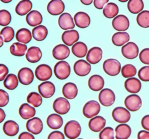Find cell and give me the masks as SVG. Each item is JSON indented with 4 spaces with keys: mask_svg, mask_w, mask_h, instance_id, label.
Listing matches in <instances>:
<instances>
[{
    "mask_svg": "<svg viewBox=\"0 0 149 139\" xmlns=\"http://www.w3.org/2000/svg\"><path fill=\"white\" fill-rule=\"evenodd\" d=\"M78 89L75 84L71 82L67 83L62 89L64 96L68 99H73L77 95Z\"/></svg>",
    "mask_w": 149,
    "mask_h": 139,
    "instance_id": "28",
    "label": "cell"
},
{
    "mask_svg": "<svg viewBox=\"0 0 149 139\" xmlns=\"http://www.w3.org/2000/svg\"><path fill=\"white\" fill-rule=\"evenodd\" d=\"M3 41H4L3 38L1 36V45H0V47H1L2 45H3Z\"/></svg>",
    "mask_w": 149,
    "mask_h": 139,
    "instance_id": "58",
    "label": "cell"
},
{
    "mask_svg": "<svg viewBox=\"0 0 149 139\" xmlns=\"http://www.w3.org/2000/svg\"><path fill=\"white\" fill-rule=\"evenodd\" d=\"M1 1L5 3H8L12 1V0H1Z\"/></svg>",
    "mask_w": 149,
    "mask_h": 139,
    "instance_id": "59",
    "label": "cell"
},
{
    "mask_svg": "<svg viewBox=\"0 0 149 139\" xmlns=\"http://www.w3.org/2000/svg\"><path fill=\"white\" fill-rule=\"evenodd\" d=\"M138 76L141 81L145 82L149 81V66L141 68L139 71Z\"/></svg>",
    "mask_w": 149,
    "mask_h": 139,
    "instance_id": "47",
    "label": "cell"
},
{
    "mask_svg": "<svg viewBox=\"0 0 149 139\" xmlns=\"http://www.w3.org/2000/svg\"><path fill=\"white\" fill-rule=\"evenodd\" d=\"M136 72L135 67L131 64H126L122 67L121 69L122 75L125 78L133 77L136 75Z\"/></svg>",
    "mask_w": 149,
    "mask_h": 139,
    "instance_id": "43",
    "label": "cell"
},
{
    "mask_svg": "<svg viewBox=\"0 0 149 139\" xmlns=\"http://www.w3.org/2000/svg\"><path fill=\"white\" fill-rule=\"evenodd\" d=\"M19 113L22 118L27 120L35 115L36 110L34 107L27 103L21 105L19 109Z\"/></svg>",
    "mask_w": 149,
    "mask_h": 139,
    "instance_id": "32",
    "label": "cell"
},
{
    "mask_svg": "<svg viewBox=\"0 0 149 139\" xmlns=\"http://www.w3.org/2000/svg\"><path fill=\"white\" fill-rule=\"evenodd\" d=\"M0 123H1L5 118L6 115L3 110L1 109H0Z\"/></svg>",
    "mask_w": 149,
    "mask_h": 139,
    "instance_id": "56",
    "label": "cell"
},
{
    "mask_svg": "<svg viewBox=\"0 0 149 139\" xmlns=\"http://www.w3.org/2000/svg\"><path fill=\"white\" fill-rule=\"evenodd\" d=\"M3 131L7 136H14L18 133L19 126L15 122L8 120L5 122L3 126Z\"/></svg>",
    "mask_w": 149,
    "mask_h": 139,
    "instance_id": "31",
    "label": "cell"
},
{
    "mask_svg": "<svg viewBox=\"0 0 149 139\" xmlns=\"http://www.w3.org/2000/svg\"><path fill=\"white\" fill-rule=\"evenodd\" d=\"M47 124L50 128L56 130L61 128L63 125V120L59 115L53 114L47 117Z\"/></svg>",
    "mask_w": 149,
    "mask_h": 139,
    "instance_id": "29",
    "label": "cell"
},
{
    "mask_svg": "<svg viewBox=\"0 0 149 139\" xmlns=\"http://www.w3.org/2000/svg\"><path fill=\"white\" fill-rule=\"evenodd\" d=\"M72 51L75 56L82 58L85 57L87 54L88 48L84 43L78 42L74 44L72 48Z\"/></svg>",
    "mask_w": 149,
    "mask_h": 139,
    "instance_id": "33",
    "label": "cell"
},
{
    "mask_svg": "<svg viewBox=\"0 0 149 139\" xmlns=\"http://www.w3.org/2000/svg\"><path fill=\"white\" fill-rule=\"evenodd\" d=\"M35 74L36 77L38 80L46 81L51 77L52 70L51 68L47 64H40L36 68Z\"/></svg>",
    "mask_w": 149,
    "mask_h": 139,
    "instance_id": "10",
    "label": "cell"
},
{
    "mask_svg": "<svg viewBox=\"0 0 149 139\" xmlns=\"http://www.w3.org/2000/svg\"><path fill=\"white\" fill-rule=\"evenodd\" d=\"M70 50L66 45L61 44L57 45L52 51V54L54 58L58 60L65 59L69 56Z\"/></svg>",
    "mask_w": 149,
    "mask_h": 139,
    "instance_id": "19",
    "label": "cell"
},
{
    "mask_svg": "<svg viewBox=\"0 0 149 139\" xmlns=\"http://www.w3.org/2000/svg\"><path fill=\"white\" fill-rule=\"evenodd\" d=\"M11 20V16L8 11L6 10L0 11V25L2 26L8 25Z\"/></svg>",
    "mask_w": 149,
    "mask_h": 139,
    "instance_id": "45",
    "label": "cell"
},
{
    "mask_svg": "<svg viewBox=\"0 0 149 139\" xmlns=\"http://www.w3.org/2000/svg\"><path fill=\"white\" fill-rule=\"evenodd\" d=\"M42 56V52L39 48L33 46L28 49L26 57L29 62L34 63L39 61Z\"/></svg>",
    "mask_w": 149,
    "mask_h": 139,
    "instance_id": "26",
    "label": "cell"
},
{
    "mask_svg": "<svg viewBox=\"0 0 149 139\" xmlns=\"http://www.w3.org/2000/svg\"><path fill=\"white\" fill-rule=\"evenodd\" d=\"M27 47L25 44L19 42L14 43L10 47L11 53L17 57H22L24 55L27 51Z\"/></svg>",
    "mask_w": 149,
    "mask_h": 139,
    "instance_id": "37",
    "label": "cell"
},
{
    "mask_svg": "<svg viewBox=\"0 0 149 139\" xmlns=\"http://www.w3.org/2000/svg\"><path fill=\"white\" fill-rule=\"evenodd\" d=\"M144 3L141 0H130L128 3V8L131 13L137 14L143 10Z\"/></svg>",
    "mask_w": 149,
    "mask_h": 139,
    "instance_id": "39",
    "label": "cell"
},
{
    "mask_svg": "<svg viewBox=\"0 0 149 139\" xmlns=\"http://www.w3.org/2000/svg\"><path fill=\"white\" fill-rule=\"evenodd\" d=\"M79 39L78 32L75 30L65 31L62 35V39L67 46H70L77 41Z\"/></svg>",
    "mask_w": 149,
    "mask_h": 139,
    "instance_id": "18",
    "label": "cell"
},
{
    "mask_svg": "<svg viewBox=\"0 0 149 139\" xmlns=\"http://www.w3.org/2000/svg\"><path fill=\"white\" fill-rule=\"evenodd\" d=\"M48 139H64V136L63 133L58 131L52 132L48 136Z\"/></svg>",
    "mask_w": 149,
    "mask_h": 139,
    "instance_id": "51",
    "label": "cell"
},
{
    "mask_svg": "<svg viewBox=\"0 0 149 139\" xmlns=\"http://www.w3.org/2000/svg\"><path fill=\"white\" fill-rule=\"evenodd\" d=\"M139 59L142 63L149 65V48L144 49L139 55Z\"/></svg>",
    "mask_w": 149,
    "mask_h": 139,
    "instance_id": "48",
    "label": "cell"
},
{
    "mask_svg": "<svg viewBox=\"0 0 149 139\" xmlns=\"http://www.w3.org/2000/svg\"><path fill=\"white\" fill-rule=\"evenodd\" d=\"M138 138V139H149V132L144 130L139 131Z\"/></svg>",
    "mask_w": 149,
    "mask_h": 139,
    "instance_id": "54",
    "label": "cell"
},
{
    "mask_svg": "<svg viewBox=\"0 0 149 139\" xmlns=\"http://www.w3.org/2000/svg\"><path fill=\"white\" fill-rule=\"evenodd\" d=\"M26 128L30 133L36 135L41 132L43 128L42 122L38 117L29 120L26 123Z\"/></svg>",
    "mask_w": 149,
    "mask_h": 139,
    "instance_id": "13",
    "label": "cell"
},
{
    "mask_svg": "<svg viewBox=\"0 0 149 139\" xmlns=\"http://www.w3.org/2000/svg\"><path fill=\"white\" fill-rule=\"evenodd\" d=\"M19 139H34V136L31 133L27 132H24L21 133L20 135L18 137Z\"/></svg>",
    "mask_w": 149,
    "mask_h": 139,
    "instance_id": "55",
    "label": "cell"
},
{
    "mask_svg": "<svg viewBox=\"0 0 149 139\" xmlns=\"http://www.w3.org/2000/svg\"><path fill=\"white\" fill-rule=\"evenodd\" d=\"M112 116L115 121L119 123H126L131 118L130 112L125 108L118 107L115 108L112 112Z\"/></svg>",
    "mask_w": 149,
    "mask_h": 139,
    "instance_id": "4",
    "label": "cell"
},
{
    "mask_svg": "<svg viewBox=\"0 0 149 139\" xmlns=\"http://www.w3.org/2000/svg\"><path fill=\"white\" fill-rule=\"evenodd\" d=\"M91 69V64L85 60H79L74 64V73L79 76H84L88 75L90 73Z\"/></svg>",
    "mask_w": 149,
    "mask_h": 139,
    "instance_id": "11",
    "label": "cell"
},
{
    "mask_svg": "<svg viewBox=\"0 0 149 139\" xmlns=\"http://www.w3.org/2000/svg\"><path fill=\"white\" fill-rule=\"evenodd\" d=\"M102 56V51L100 48L98 47H93L89 50L86 59L90 63L95 64L100 61Z\"/></svg>",
    "mask_w": 149,
    "mask_h": 139,
    "instance_id": "17",
    "label": "cell"
},
{
    "mask_svg": "<svg viewBox=\"0 0 149 139\" xmlns=\"http://www.w3.org/2000/svg\"><path fill=\"white\" fill-rule=\"evenodd\" d=\"M64 9V4L61 0H53L49 2L47 6L48 12L52 15H60Z\"/></svg>",
    "mask_w": 149,
    "mask_h": 139,
    "instance_id": "16",
    "label": "cell"
},
{
    "mask_svg": "<svg viewBox=\"0 0 149 139\" xmlns=\"http://www.w3.org/2000/svg\"><path fill=\"white\" fill-rule=\"evenodd\" d=\"M17 40L24 44H27L32 39V34L27 28H22L18 30L16 35Z\"/></svg>",
    "mask_w": 149,
    "mask_h": 139,
    "instance_id": "35",
    "label": "cell"
},
{
    "mask_svg": "<svg viewBox=\"0 0 149 139\" xmlns=\"http://www.w3.org/2000/svg\"><path fill=\"white\" fill-rule=\"evenodd\" d=\"M42 98L40 95L35 92H31L28 95L27 101L33 107H39L42 104Z\"/></svg>",
    "mask_w": 149,
    "mask_h": 139,
    "instance_id": "42",
    "label": "cell"
},
{
    "mask_svg": "<svg viewBox=\"0 0 149 139\" xmlns=\"http://www.w3.org/2000/svg\"><path fill=\"white\" fill-rule=\"evenodd\" d=\"M32 6V3L30 1H22L16 7V12L19 15H25L31 10Z\"/></svg>",
    "mask_w": 149,
    "mask_h": 139,
    "instance_id": "34",
    "label": "cell"
},
{
    "mask_svg": "<svg viewBox=\"0 0 149 139\" xmlns=\"http://www.w3.org/2000/svg\"><path fill=\"white\" fill-rule=\"evenodd\" d=\"M48 34L47 28L43 25H39L33 29V37L37 41H42L46 38Z\"/></svg>",
    "mask_w": 149,
    "mask_h": 139,
    "instance_id": "36",
    "label": "cell"
},
{
    "mask_svg": "<svg viewBox=\"0 0 149 139\" xmlns=\"http://www.w3.org/2000/svg\"><path fill=\"white\" fill-rule=\"evenodd\" d=\"M0 107H3L6 106L8 104L9 101L8 93L3 90H0Z\"/></svg>",
    "mask_w": 149,
    "mask_h": 139,
    "instance_id": "49",
    "label": "cell"
},
{
    "mask_svg": "<svg viewBox=\"0 0 149 139\" xmlns=\"http://www.w3.org/2000/svg\"><path fill=\"white\" fill-rule=\"evenodd\" d=\"M114 133L113 129L110 127L104 128L100 133V139H114Z\"/></svg>",
    "mask_w": 149,
    "mask_h": 139,
    "instance_id": "46",
    "label": "cell"
},
{
    "mask_svg": "<svg viewBox=\"0 0 149 139\" xmlns=\"http://www.w3.org/2000/svg\"><path fill=\"white\" fill-rule=\"evenodd\" d=\"M4 87L9 90H13L17 87L18 84V78L15 74H9L4 81Z\"/></svg>",
    "mask_w": 149,
    "mask_h": 139,
    "instance_id": "40",
    "label": "cell"
},
{
    "mask_svg": "<svg viewBox=\"0 0 149 139\" xmlns=\"http://www.w3.org/2000/svg\"><path fill=\"white\" fill-rule=\"evenodd\" d=\"M76 25L79 28H85L89 26L90 18L87 14L83 12H79L74 17Z\"/></svg>",
    "mask_w": 149,
    "mask_h": 139,
    "instance_id": "21",
    "label": "cell"
},
{
    "mask_svg": "<svg viewBox=\"0 0 149 139\" xmlns=\"http://www.w3.org/2000/svg\"><path fill=\"white\" fill-rule=\"evenodd\" d=\"M18 77L19 82L22 84L28 85L33 82L34 79L33 72L30 68H24L19 71Z\"/></svg>",
    "mask_w": 149,
    "mask_h": 139,
    "instance_id": "14",
    "label": "cell"
},
{
    "mask_svg": "<svg viewBox=\"0 0 149 139\" xmlns=\"http://www.w3.org/2000/svg\"><path fill=\"white\" fill-rule=\"evenodd\" d=\"M81 128L78 122L74 120L70 121L66 124L64 128L65 135L69 139H76L80 135Z\"/></svg>",
    "mask_w": 149,
    "mask_h": 139,
    "instance_id": "1",
    "label": "cell"
},
{
    "mask_svg": "<svg viewBox=\"0 0 149 139\" xmlns=\"http://www.w3.org/2000/svg\"><path fill=\"white\" fill-rule=\"evenodd\" d=\"M130 37L128 33L125 32H117L113 35L112 42L115 46H121L128 42Z\"/></svg>",
    "mask_w": 149,
    "mask_h": 139,
    "instance_id": "30",
    "label": "cell"
},
{
    "mask_svg": "<svg viewBox=\"0 0 149 139\" xmlns=\"http://www.w3.org/2000/svg\"><path fill=\"white\" fill-rule=\"evenodd\" d=\"M100 110V105L95 100H91L84 105L83 114L86 118H91L99 113Z\"/></svg>",
    "mask_w": 149,
    "mask_h": 139,
    "instance_id": "6",
    "label": "cell"
},
{
    "mask_svg": "<svg viewBox=\"0 0 149 139\" xmlns=\"http://www.w3.org/2000/svg\"><path fill=\"white\" fill-rule=\"evenodd\" d=\"M58 24L60 27L64 30L72 29L75 27L72 17L67 13H63L59 17Z\"/></svg>",
    "mask_w": 149,
    "mask_h": 139,
    "instance_id": "20",
    "label": "cell"
},
{
    "mask_svg": "<svg viewBox=\"0 0 149 139\" xmlns=\"http://www.w3.org/2000/svg\"><path fill=\"white\" fill-rule=\"evenodd\" d=\"M104 79L100 75H93L89 79V87L91 90L94 91H98L101 90L104 87Z\"/></svg>",
    "mask_w": 149,
    "mask_h": 139,
    "instance_id": "23",
    "label": "cell"
},
{
    "mask_svg": "<svg viewBox=\"0 0 149 139\" xmlns=\"http://www.w3.org/2000/svg\"><path fill=\"white\" fill-rule=\"evenodd\" d=\"M0 81H2L4 80L6 76L8 75L9 73L8 69L4 64H0Z\"/></svg>",
    "mask_w": 149,
    "mask_h": 139,
    "instance_id": "50",
    "label": "cell"
},
{
    "mask_svg": "<svg viewBox=\"0 0 149 139\" xmlns=\"http://www.w3.org/2000/svg\"><path fill=\"white\" fill-rule=\"evenodd\" d=\"M54 72L56 77L59 80H65L70 75V66L67 62L61 61L58 62L55 66Z\"/></svg>",
    "mask_w": 149,
    "mask_h": 139,
    "instance_id": "2",
    "label": "cell"
},
{
    "mask_svg": "<svg viewBox=\"0 0 149 139\" xmlns=\"http://www.w3.org/2000/svg\"><path fill=\"white\" fill-rule=\"evenodd\" d=\"M124 103L127 108L132 112L138 111L142 106L141 98L136 94H132L127 96L125 100Z\"/></svg>",
    "mask_w": 149,
    "mask_h": 139,
    "instance_id": "7",
    "label": "cell"
},
{
    "mask_svg": "<svg viewBox=\"0 0 149 139\" xmlns=\"http://www.w3.org/2000/svg\"><path fill=\"white\" fill-rule=\"evenodd\" d=\"M103 15L108 18L111 19L116 16L119 12L118 7L112 2L108 3L103 10Z\"/></svg>",
    "mask_w": 149,
    "mask_h": 139,
    "instance_id": "38",
    "label": "cell"
},
{
    "mask_svg": "<svg viewBox=\"0 0 149 139\" xmlns=\"http://www.w3.org/2000/svg\"><path fill=\"white\" fill-rule=\"evenodd\" d=\"M42 14L39 12L33 10L30 12L26 16V20L29 25L34 27L42 23Z\"/></svg>",
    "mask_w": 149,
    "mask_h": 139,
    "instance_id": "27",
    "label": "cell"
},
{
    "mask_svg": "<svg viewBox=\"0 0 149 139\" xmlns=\"http://www.w3.org/2000/svg\"><path fill=\"white\" fill-rule=\"evenodd\" d=\"M123 55L128 59H134L138 57L139 53V47L135 43L129 42L122 48Z\"/></svg>",
    "mask_w": 149,
    "mask_h": 139,
    "instance_id": "9",
    "label": "cell"
},
{
    "mask_svg": "<svg viewBox=\"0 0 149 139\" xmlns=\"http://www.w3.org/2000/svg\"><path fill=\"white\" fill-rule=\"evenodd\" d=\"M141 124L144 129L149 131V115L143 117L141 120Z\"/></svg>",
    "mask_w": 149,
    "mask_h": 139,
    "instance_id": "53",
    "label": "cell"
},
{
    "mask_svg": "<svg viewBox=\"0 0 149 139\" xmlns=\"http://www.w3.org/2000/svg\"><path fill=\"white\" fill-rule=\"evenodd\" d=\"M112 25L114 29L117 31H125L129 28V21L125 16L120 15L113 19Z\"/></svg>",
    "mask_w": 149,
    "mask_h": 139,
    "instance_id": "12",
    "label": "cell"
},
{
    "mask_svg": "<svg viewBox=\"0 0 149 139\" xmlns=\"http://www.w3.org/2000/svg\"><path fill=\"white\" fill-rule=\"evenodd\" d=\"M98 98L101 104L105 107H109L114 103L115 95L111 90L105 88L101 91Z\"/></svg>",
    "mask_w": 149,
    "mask_h": 139,
    "instance_id": "5",
    "label": "cell"
},
{
    "mask_svg": "<svg viewBox=\"0 0 149 139\" xmlns=\"http://www.w3.org/2000/svg\"><path fill=\"white\" fill-rule=\"evenodd\" d=\"M103 67L105 72L108 75L111 76L118 75L121 69V64L114 59L106 60L103 63Z\"/></svg>",
    "mask_w": 149,
    "mask_h": 139,
    "instance_id": "3",
    "label": "cell"
},
{
    "mask_svg": "<svg viewBox=\"0 0 149 139\" xmlns=\"http://www.w3.org/2000/svg\"><path fill=\"white\" fill-rule=\"evenodd\" d=\"M38 92L43 97L49 98L53 95L56 90L54 84L50 81H45L38 87Z\"/></svg>",
    "mask_w": 149,
    "mask_h": 139,
    "instance_id": "15",
    "label": "cell"
},
{
    "mask_svg": "<svg viewBox=\"0 0 149 139\" xmlns=\"http://www.w3.org/2000/svg\"><path fill=\"white\" fill-rule=\"evenodd\" d=\"M125 87L127 91L132 93H136L140 92L141 87V81L135 77L127 79L125 82Z\"/></svg>",
    "mask_w": 149,
    "mask_h": 139,
    "instance_id": "22",
    "label": "cell"
},
{
    "mask_svg": "<svg viewBox=\"0 0 149 139\" xmlns=\"http://www.w3.org/2000/svg\"><path fill=\"white\" fill-rule=\"evenodd\" d=\"M53 109L55 112L60 115L67 114L70 109V105L68 100L62 97L58 98L53 104Z\"/></svg>",
    "mask_w": 149,
    "mask_h": 139,
    "instance_id": "8",
    "label": "cell"
},
{
    "mask_svg": "<svg viewBox=\"0 0 149 139\" xmlns=\"http://www.w3.org/2000/svg\"><path fill=\"white\" fill-rule=\"evenodd\" d=\"M131 129L128 124H119L115 128V138L117 139H127L131 135Z\"/></svg>",
    "mask_w": 149,
    "mask_h": 139,
    "instance_id": "25",
    "label": "cell"
},
{
    "mask_svg": "<svg viewBox=\"0 0 149 139\" xmlns=\"http://www.w3.org/2000/svg\"><path fill=\"white\" fill-rule=\"evenodd\" d=\"M119 1H120V2H126L127 1H128V0H127V1H125V0H124V1H121V0H119Z\"/></svg>",
    "mask_w": 149,
    "mask_h": 139,
    "instance_id": "60",
    "label": "cell"
},
{
    "mask_svg": "<svg viewBox=\"0 0 149 139\" xmlns=\"http://www.w3.org/2000/svg\"><path fill=\"white\" fill-rule=\"evenodd\" d=\"M109 1V0H95L94 5L95 8L98 9H102L105 5Z\"/></svg>",
    "mask_w": 149,
    "mask_h": 139,
    "instance_id": "52",
    "label": "cell"
},
{
    "mask_svg": "<svg viewBox=\"0 0 149 139\" xmlns=\"http://www.w3.org/2000/svg\"><path fill=\"white\" fill-rule=\"evenodd\" d=\"M137 22L142 28H149V11L144 10L139 14L136 18Z\"/></svg>",
    "mask_w": 149,
    "mask_h": 139,
    "instance_id": "41",
    "label": "cell"
},
{
    "mask_svg": "<svg viewBox=\"0 0 149 139\" xmlns=\"http://www.w3.org/2000/svg\"><path fill=\"white\" fill-rule=\"evenodd\" d=\"M81 3L85 5H89L92 3L93 0H81Z\"/></svg>",
    "mask_w": 149,
    "mask_h": 139,
    "instance_id": "57",
    "label": "cell"
},
{
    "mask_svg": "<svg viewBox=\"0 0 149 139\" xmlns=\"http://www.w3.org/2000/svg\"><path fill=\"white\" fill-rule=\"evenodd\" d=\"M1 36L3 38L4 42H9L11 41L14 37L13 29L10 27L4 28L1 31Z\"/></svg>",
    "mask_w": 149,
    "mask_h": 139,
    "instance_id": "44",
    "label": "cell"
},
{
    "mask_svg": "<svg viewBox=\"0 0 149 139\" xmlns=\"http://www.w3.org/2000/svg\"><path fill=\"white\" fill-rule=\"evenodd\" d=\"M106 124V120L103 117L97 116L91 119L88 123L90 130L95 132H98L104 128Z\"/></svg>",
    "mask_w": 149,
    "mask_h": 139,
    "instance_id": "24",
    "label": "cell"
}]
</instances>
